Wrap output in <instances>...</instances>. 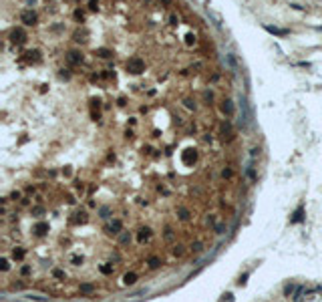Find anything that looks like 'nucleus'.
I'll return each mask as SVG.
<instances>
[]
</instances>
